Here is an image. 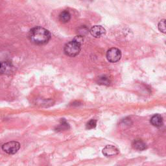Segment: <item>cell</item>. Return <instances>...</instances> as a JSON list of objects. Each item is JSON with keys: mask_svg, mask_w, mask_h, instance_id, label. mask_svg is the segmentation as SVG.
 Returning a JSON list of instances; mask_svg holds the SVG:
<instances>
[{"mask_svg": "<svg viewBox=\"0 0 166 166\" xmlns=\"http://www.w3.org/2000/svg\"><path fill=\"white\" fill-rule=\"evenodd\" d=\"M151 124L156 127H160L163 125V117L160 114H155L153 116L150 121Z\"/></svg>", "mask_w": 166, "mask_h": 166, "instance_id": "ba28073f", "label": "cell"}, {"mask_svg": "<svg viewBox=\"0 0 166 166\" xmlns=\"http://www.w3.org/2000/svg\"><path fill=\"white\" fill-rule=\"evenodd\" d=\"M97 125V121L95 120H91L90 121H89L87 124H86V129H94L95 127Z\"/></svg>", "mask_w": 166, "mask_h": 166, "instance_id": "7c38bea8", "label": "cell"}, {"mask_svg": "<svg viewBox=\"0 0 166 166\" xmlns=\"http://www.w3.org/2000/svg\"><path fill=\"white\" fill-rule=\"evenodd\" d=\"M133 147L136 150L144 151L147 149V146L143 140L140 139H134L133 142Z\"/></svg>", "mask_w": 166, "mask_h": 166, "instance_id": "9c48e42d", "label": "cell"}, {"mask_svg": "<svg viewBox=\"0 0 166 166\" xmlns=\"http://www.w3.org/2000/svg\"><path fill=\"white\" fill-rule=\"evenodd\" d=\"M80 49H81V45L73 40L64 45V52L67 56L74 57L79 55L80 52Z\"/></svg>", "mask_w": 166, "mask_h": 166, "instance_id": "7a4b0ae2", "label": "cell"}, {"mask_svg": "<svg viewBox=\"0 0 166 166\" xmlns=\"http://www.w3.org/2000/svg\"><path fill=\"white\" fill-rule=\"evenodd\" d=\"M14 67L11 62L0 60V74L10 75L13 73Z\"/></svg>", "mask_w": 166, "mask_h": 166, "instance_id": "5b68a950", "label": "cell"}, {"mask_svg": "<svg viewBox=\"0 0 166 166\" xmlns=\"http://www.w3.org/2000/svg\"><path fill=\"white\" fill-rule=\"evenodd\" d=\"M71 19V14L67 11H64L59 14V20L62 23H67Z\"/></svg>", "mask_w": 166, "mask_h": 166, "instance_id": "30bf717a", "label": "cell"}, {"mask_svg": "<svg viewBox=\"0 0 166 166\" xmlns=\"http://www.w3.org/2000/svg\"><path fill=\"white\" fill-rule=\"evenodd\" d=\"M90 34L95 38H100L106 34V30L101 25H95L90 29Z\"/></svg>", "mask_w": 166, "mask_h": 166, "instance_id": "52a82bcc", "label": "cell"}, {"mask_svg": "<svg viewBox=\"0 0 166 166\" xmlns=\"http://www.w3.org/2000/svg\"><path fill=\"white\" fill-rule=\"evenodd\" d=\"M20 143L16 141L8 142L7 143H4L2 146V150L9 155L16 154L20 149Z\"/></svg>", "mask_w": 166, "mask_h": 166, "instance_id": "3957f363", "label": "cell"}, {"mask_svg": "<svg viewBox=\"0 0 166 166\" xmlns=\"http://www.w3.org/2000/svg\"><path fill=\"white\" fill-rule=\"evenodd\" d=\"M29 38L33 43L37 45H43L48 43L51 38V34L46 29L37 26L31 29Z\"/></svg>", "mask_w": 166, "mask_h": 166, "instance_id": "6da1fadb", "label": "cell"}, {"mask_svg": "<svg viewBox=\"0 0 166 166\" xmlns=\"http://www.w3.org/2000/svg\"><path fill=\"white\" fill-rule=\"evenodd\" d=\"M119 152H120V151L118 149L112 145L106 146L103 149V154L107 157L116 156L119 154Z\"/></svg>", "mask_w": 166, "mask_h": 166, "instance_id": "8992f818", "label": "cell"}, {"mask_svg": "<svg viewBox=\"0 0 166 166\" xmlns=\"http://www.w3.org/2000/svg\"><path fill=\"white\" fill-rule=\"evenodd\" d=\"M69 129V125L68 123L64 119H62L61 121V124L59 125V126L57 127V130H67Z\"/></svg>", "mask_w": 166, "mask_h": 166, "instance_id": "8fae6325", "label": "cell"}, {"mask_svg": "<svg viewBox=\"0 0 166 166\" xmlns=\"http://www.w3.org/2000/svg\"><path fill=\"white\" fill-rule=\"evenodd\" d=\"M158 29L163 33H165V20H161L158 23Z\"/></svg>", "mask_w": 166, "mask_h": 166, "instance_id": "4fadbf2b", "label": "cell"}, {"mask_svg": "<svg viewBox=\"0 0 166 166\" xmlns=\"http://www.w3.org/2000/svg\"><path fill=\"white\" fill-rule=\"evenodd\" d=\"M109 84V81L107 79V78H106L105 77L103 78H101V81L99 84Z\"/></svg>", "mask_w": 166, "mask_h": 166, "instance_id": "5bb4252c", "label": "cell"}, {"mask_svg": "<svg viewBox=\"0 0 166 166\" xmlns=\"http://www.w3.org/2000/svg\"><path fill=\"white\" fill-rule=\"evenodd\" d=\"M121 51L116 48H110L106 53V58L110 62H117L121 59Z\"/></svg>", "mask_w": 166, "mask_h": 166, "instance_id": "277c9868", "label": "cell"}]
</instances>
